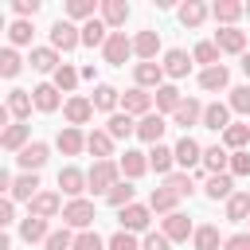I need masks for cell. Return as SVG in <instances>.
<instances>
[{
    "label": "cell",
    "instance_id": "obj_1",
    "mask_svg": "<svg viewBox=\"0 0 250 250\" xmlns=\"http://www.w3.org/2000/svg\"><path fill=\"white\" fill-rule=\"evenodd\" d=\"M117 172H121V164H113V160H94V168L86 172V180H90L94 191H105V195H109V188L117 184Z\"/></svg>",
    "mask_w": 250,
    "mask_h": 250
},
{
    "label": "cell",
    "instance_id": "obj_2",
    "mask_svg": "<svg viewBox=\"0 0 250 250\" xmlns=\"http://www.w3.org/2000/svg\"><path fill=\"white\" fill-rule=\"evenodd\" d=\"M98 215H94V203L90 199H70L66 207H62V223L66 227H78V230H90V223H94Z\"/></svg>",
    "mask_w": 250,
    "mask_h": 250
},
{
    "label": "cell",
    "instance_id": "obj_3",
    "mask_svg": "<svg viewBox=\"0 0 250 250\" xmlns=\"http://www.w3.org/2000/svg\"><path fill=\"white\" fill-rule=\"evenodd\" d=\"M78 43H82V27H74L70 20H59L51 27V47L55 51H74Z\"/></svg>",
    "mask_w": 250,
    "mask_h": 250
},
{
    "label": "cell",
    "instance_id": "obj_4",
    "mask_svg": "<svg viewBox=\"0 0 250 250\" xmlns=\"http://www.w3.org/2000/svg\"><path fill=\"white\" fill-rule=\"evenodd\" d=\"M105 62H113V66H125V59L133 55V39L125 35V31H109V39H105Z\"/></svg>",
    "mask_w": 250,
    "mask_h": 250
},
{
    "label": "cell",
    "instance_id": "obj_5",
    "mask_svg": "<svg viewBox=\"0 0 250 250\" xmlns=\"http://www.w3.org/2000/svg\"><path fill=\"white\" fill-rule=\"evenodd\" d=\"M176 164H180V168H195V164H203V148H199L195 137L184 133V137L176 141Z\"/></svg>",
    "mask_w": 250,
    "mask_h": 250
},
{
    "label": "cell",
    "instance_id": "obj_6",
    "mask_svg": "<svg viewBox=\"0 0 250 250\" xmlns=\"http://www.w3.org/2000/svg\"><path fill=\"white\" fill-rule=\"evenodd\" d=\"M47 156H51V148H47L43 141H31L27 148H20V156H16V160H20V168H23V172H39V168L47 164Z\"/></svg>",
    "mask_w": 250,
    "mask_h": 250
},
{
    "label": "cell",
    "instance_id": "obj_7",
    "mask_svg": "<svg viewBox=\"0 0 250 250\" xmlns=\"http://www.w3.org/2000/svg\"><path fill=\"white\" fill-rule=\"evenodd\" d=\"M152 102H156V98H152V94H145L141 86H133V90H125V94H121V105H125V113H129V117H133V113H141V117H148V109H152Z\"/></svg>",
    "mask_w": 250,
    "mask_h": 250
},
{
    "label": "cell",
    "instance_id": "obj_8",
    "mask_svg": "<svg viewBox=\"0 0 250 250\" xmlns=\"http://www.w3.org/2000/svg\"><path fill=\"white\" fill-rule=\"evenodd\" d=\"M62 113H66V121L78 129V125H86V121L94 117V102H90V98H66V102H62Z\"/></svg>",
    "mask_w": 250,
    "mask_h": 250
},
{
    "label": "cell",
    "instance_id": "obj_9",
    "mask_svg": "<svg viewBox=\"0 0 250 250\" xmlns=\"http://www.w3.org/2000/svg\"><path fill=\"white\" fill-rule=\"evenodd\" d=\"M59 188H62L70 199H82V191L90 188V180H86L78 168H70V164H66V168H59Z\"/></svg>",
    "mask_w": 250,
    "mask_h": 250
},
{
    "label": "cell",
    "instance_id": "obj_10",
    "mask_svg": "<svg viewBox=\"0 0 250 250\" xmlns=\"http://www.w3.org/2000/svg\"><path fill=\"white\" fill-rule=\"evenodd\" d=\"M160 66H164V74H168V78H184V74L191 70V55H188V51H180V47H172V51L164 55V62H160Z\"/></svg>",
    "mask_w": 250,
    "mask_h": 250
},
{
    "label": "cell",
    "instance_id": "obj_11",
    "mask_svg": "<svg viewBox=\"0 0 250 250\" xmlns=\"http://www.w3.org/2000/svg\"><path fill=\"white\" fill-rule=\"evenodd\" d=\"M203 125L215 129V133H227V125H230V105H223V102L203 105Z\"/></svg>",
    "mask_w": 250,
    "mask_h": 250
},
{
    "label": "cell",
    "instance_id": "obj_12",
    "mask_svg": "<svg viewBox=\"0 0 250 250\" xmlns=\"http://www.w3.org/2000/svg\"><path fill=\"white\" fill-rule=\"evenodd\" d=\"M164 129H168V125H164V117H160V113H148V117H141V121H137V137H141V141H148V145H160Z\"/></svg>",
    "mask_w": 250,
    "mask_h": 250
},
{
    "label": "cell",
    "instance_id": "obj_13",
    "mask_svg": "<svg viewBox=\"0 0 250 250\" xmlns=\"http://www.w3.org/2000/svg\"><path fill=\"white\" fill-rule=\"evenodd\" d=\"M148 211H152V207H141V203H129V207L121 211V230H129V234H137V230H145V227H148Z\"/></svg>",
    "mask_w": 250,
    "mask_h": 250
},
{
    "label": "cell",
    "instance_id": "obj_14",
    "mask_svg": "<svg viewBox=\"0 0 250 250\" xmlns=\"http://www.w3.org/2000/svg\"><path fill=\"white\" fill-rule=\"evenodd\" d=\"M160 234H168L172 242H188V234H195V230H191V219H188V215L172 211V215L164 219V230H160Z\"/></svg>",
    "mask_w": 250,
    "mask_h": 250
},
{
    "label": "cell",
    "instance_id": "obj_15",
    "mask_svg": "<svg viewBox=\"0 0 250 250\" xmlns=\"http://www.w3.org/2000/svg\"><path fill=\"white\" fill-rule=\"evenodd\" d=\"M215 47L238 55V51L246 47V31H238V27H219V31H215Z\"/></svg>",
    "mask_w": 250,
    "mask_h": 250
},
{
    "label": "cell",
    "instance_id": "obj_16",
    "mask_svg": "<svg viewBox=\"0 0 250 250\" xmlns=\"http://www.w3.org/2000/svg\"><path fill=\"white\" fill-rule=\"evenodd\" d=\"M35 70H43V74H55L62 62H59V51L55 47H31V59H27Z\"/></svg>",
    "mask_w": 250,
    "mask_h": 250
},
{
    "label": "cell",
    "instance_id": "obj_17",
    "mask_svg": "<svg viewBox=\"0 0 250 250\" xmlns=\"http://www.w3.org/2000/svg\"><path fill=\"white\" fill-rule=\"evenodd\" d=\"M59 94H62V90H59L55 82H43V86H35V90H31V98H35V109H43V113H55V109H59Z\"/></svg>",
    "mask_w": 250,
    "mask_h": 250
},
{
    "label": "cell",
    "instance_id": "obj_18",
    "mask_svg": "<svg viewBox=\"0 0 250 250\" xmlns=\"http://www.w3.org/2000/svg\"><path fill=\"white\" fill-rule=\"evenodd\" d=\"M27 133H31V129H27L23 121H16V125H8V129L0 133V145H4L8 152H20V148H27V145H31V141H27Z\"/></svg>",
    "mask_w": 250,
    "mask_h": 250
},
{
    "label": "cell",
    "instance_id": "obj_19",
    "mask_svg": "<svg viewBox=\"0 0 250 250\" xmlns=\"http://www.w3.org/2000/svg\"><path fill=\"white\" fill-rule=\"evenodd\" d=\"M117 164H121V176L137 180V176H145V172H148V152H133V148H125V156H121Z\"/></svg>",
    "mask_w": 250,
    "mask_h": 250
},
{
    "label": "cell",
    "instance_id": "obj_20",
    "mask_svg": "<svg viewBox=\"0 0 250 250\" xmlns=\"http://www.w3.org/2000/svg\"><path fill=\"white\" fill-rule=\"evenodd\" d=\"M129 20V4L125 0H102V23L105 27H121Z\"/></svg>",
    "mask_w": 250,
    "mask_h": 250
},
{
    "label": "cell",
    "instance_id": "obj_21",
    "mask_svg": "<svg viewBox=\"0 0 250 250\" xmlns=\"http://www.w3.org/2000/svg\"><path fill=\"white\" fill-rule=\"evenodd\" d=\"M156 51H160V35L156 31H141L133 39V55H141L145 62H156Z\"/></svg>",
    "mask_w": 250,
    "mask_h": 250
},
{
    "label": "cell",
    "instance_id": "obj_22",
    "mask_svg": "<svg viewBox=\"0 0 250 250\" xmlns=\"http://www.w3.org/2000/svg\"><path fill=\"white\" fill-rule=\"evenodd\" d=\"M133 74H137V86H141V90H145V86H156V90L164 86V66H160V62H137Z\"/></svg>",
    "mask_w": 250,
    "mask_h": 250
},
{
    "label": "cell",
    "instance_id": "obj_23",
    "mask_svg": "<svg viewBox=\"0 0 250 250\" xmlns=\"http://www.w3.org/2000/svg\"><path fill=\"white\" fill-rule=\"evenodd\" d=\"M20 238H23V242H47V238H51V230H47V219H35V215H27V219L20 223Z\"/></svg>",
    "mask_w": 250,
    "mask_h": 250
},
{
    "label": "cell",
    "instance_id": "obj_24",
    "mask_svg": "<svg viewBox=\"0 0 250 250\" xmlns=\"http://www.w3.org/2000/svg\"><path fill=\"white\" fill-rule=\"evenodd\" d=\"M211 16H215L223 27H234V20H238V16H246V4H234V0H219V4L211 8Z\"/></svg>",
    "mask_w": 250,
    "mask_h": 250
},
{
    "label": "cell",
    "instance_id": "obj_25",
    "mask_svg": "<svg viewBox=\"0 0 250 250\" xmlns=\"http://www.w3.org/2000/svg\"><path fill=\"white\" fill-rule=\"evenodd\" d=\"M31 105H35V98H31L27 90H12V94H8V105H4V109H8V113H12L16 121H23V117L31 113Z\"/></svg>",
    "mask_w": 250,
    "mask_h": 250
},
{
    "label": "cell",
    "instance_id": "obj_26",
    "mask_svg": "<svg viewBox=\"0 0 250 250\" xmlns=\"http://www.w3.org/2000/svg\"><path fill=\"white\" fill-rule=\"evenodd\" d=\"M172 121L188 129V125H195V121H203V105H199L195 98H184V102H180V109L172 113Z\"/></svg>",
    "mask_w": 250,
    "mask_h": 250
},
{
    "label": "cell",
    "instance_id": "obj_27",
    "mask_svg": "<svg viewBox=\"0 0 250 250\" xmlns=\"http://www.w3.org/2000/svg\"><path fill=\"white\" fill-rule=\"evenodd\" d=\"M55 145H59V148H62L66 156H78V152L86 148V137H82V133H78L74 125H66V129H62L59 137H55Z\"/></svg>",
    "mask_w": 250,
    "mask_h": 250
},
{
    "label": "cell",
    "instance_id": "obj_28",
    "mask_svg": "<svg viewBox=\"0 0 250 250\" xmlns=\"http://www.w3.org/2000/svg\"><path fill=\"white\" fill-rule=\"evenodd\" d=\"M86 148H90L98 160H109V156H113V137H109L105 129H94V133L86 137Z\"/></svg>",
    "mask_w": 250,
    "mask_h": 250
},
{
    "label": "cell",
    "instance_id": "obj_29",
    "mask_svg": "<svg viewBox=\"0 0 250 250\" xmlns=\"http://www.w3.org/2000/svg\"><path fill=\"white\" fill-rule=\"evenodd\" d=\"M172 164H176V148H168V145H152L148 148V168H156L164 176V172H172Z\"/></svg>",
    "mask_w": 250,
    "mask_h": 250
},
{
    "label": "cell",
    "instance_id": "obj_30",
    "mask_svg": "<svg viewBox=\"0 0 250 250\" xmlns=\"http://www.w3.org/2000/svg\"><path fill=\"white\" fill-rule=\"evenodd\" d=\"M105 133H109L113 141H125V137H133V133H137V121H133L129 113H113V117H109V125H105Z\"/></svg>",
    "mask_w": 250,
    "mask_h": 250
},
{
    "label": "cell",
    "instance_id": "obj_31",
    "mask_svg": "<svg viewBox=\"0 0 250 250\" xmlns=\"http://www.w3.org/2000/svg\"><path fill=\"white\" fill-rule=\"evenodd\" d=\"M35 188H39V176H35V172H23V176H16V184H12V199H27V203H31V199L39 195Z\"/></svg>",
    "mask_w": 250,
    "mask_h": 250
},
{
    "label": "cell",
    "instance_id": "obj_32",
    "mask_svg": "<svg viewBox=\"0 0 250 250\" xmlns=\"http://www.w3.org/2000/svg\"><path fill=\"white\" fill-rule=\"evenodd\" d=\"M31 215H35V219H51V215H59V195H55V191H39V195L31 199Z\"/></svg>",
    "mask_w": 250,
    "mask_h": 250
},
{
    "label": "cell",
    "instance_id": "obj_33",
    "mask_svg": "<svg viewBox=\"0 0 250 250\" xmlns=\"http://www.w3.org/2000/svg\"><path fill=\"white\" fill-rule=\"evenodd\" d=\"M227 219H230V223L250 219V191H234V195L227 199Z\"/></svg>",
    "mask_w": 250,
    "mask_h": 250
},
{
    "label": "cell",
    "instance_id": "obj_34",
    "mask_svg": "<svg viewBox=\"0 0 250 250\" xmlns=\"http://www.w3.org/2000/svg\"><path fill=\"white\" fill-rule=\"evenodd\" d=\"M227 82H230V70L227 66H207L199 74V86L203 90H227Z\"/></svg>",
    "mask_w": 250,
    "mask_h": 250
},
{
    "label": "cell",
    "instance_id": "obj_35",
    "mask_svg": "<svg viewBox=\"0 0 250 250\" xmlns=\"http://www.w3.org/2000/svg\"><path fill=\"white\" fill-rule=\"evenodd\" d=\"M203 168H207V172H215V176H223V168H230V156H227V148H219V145L203 148Z\"/></svg>",
    "mask_w": 250,
    "mask_h": 250
},
{
    "label": "cell",
    "instance_id": "obj_36",
    "mask_svg": "<svg viewBox=\"0 0 250 250\" xmlns=\"http://www.w3.org/2000/svg\"><path fill=\"white\" fill-rule=\"evenodd\" d=\"M207 20V4H199V0H188L184 8H180V23L184 27H199Z\"/></svg>",
    "mask_w": 250,
    "mask_h": 250
},
{
    "label": "cell",
    "instance_id": "obj_37",
    "mask_svg": "<svg viewBox=\"0 0 250 250\" xmlns=\"http://www.w3.org/2000/svg\"><path fill=\"white\" fill-rule=\"evenodd\" d=\"M105 31H109V27H105L102 20H90V23H82V43H86V47H105V39H109Z\"/></svg>",
    "mask_w": 250,
    "mask_h": 250
},
{
    "label": "cell",
    "instance_id": "obj_38",
    "mask_svg": "<svg viewBox=\"0 0 250 250\" xmlns=\"http://www.w3.org/2000/svg\"><path fill=\"white\" fill-rule=\"evenodd\" d=\"M180 102H184V98H180L176 86H160V90H156V113H176Z\"/></svg>",
    "mask_w": 250,
    "mask_h": 250
},
{
    "label": "cell",
    "instance_id": "obj_39",
    "mask_svg": "<svg viewBox=\"0 0 250 250\" xmlns=\"http://www.w3.org/2000/svg\"><path fill=\"white\" fill-rule=\"evenodd\" d=\"M176 199H180V195H176L172 188H156V191L148 195V207H152V211H164V215H172V211H176Z\"/></svg>",
    "mask_w": 250,
    "mask_h": 250
},
{
    "label": "cell",
    "instance_id": "obj_40",
    "mask_svg": "<svg viewBox=\"0 0 250 250\" xmlns=\"http://www.w3.org/2000/svg\"><path fill=\"white\" fill-rule=\"evenodd\" d=\"M191 242H195V250H219L223 246V238H219V227H199L195 234H191Z\"/></svg>",
    "mask_w": 250,
    "mask_h": 250
},
{
    "label": "cell",
    "instance_id": "obj_41",
    "mask_svg": "<svg viewBox=\"0 0 250 250\" xmlns=\"http://www.w3.org/2000/svg\"><path fill=\"white\" fill-rule=\"evenodd\" d=\"M230 188H234V184H230V176L223 172V176H211L203 191H207V199H230V195H234Z\"/></svg>",
    "mask_w": 250,
    "mask_h": 250
},
{
    "label": "cell",
    "instance_id": "obj_42",
    "mask_svg": "<svg viewBox=\"0 0 250 250\" xmlns=\"http://www.w3.org/2000/svg\"><path fill=\"white\" fill-rule=\"evenodd\" d=\"M105 199H109V207H117V211H125V207L133 203V184H125V180H117V184L109 188V195H105Z\"/></svg>",
    "mask_w": 250,
    "mask_h": 250
},
{
    "label": "cell",
    "instance_id": "obj_43",
    "mask_svg": "<svg viewBox=\"0 0 250 250\" xmlns=\"http://www.w3.org/2000/svg\"><path fill=\"white\" fill-rule=\"evenodd\" d=\"M20 66H23V59L16 55V47H4V51H0V74H4V78H16Z\"/></svg>",
    "mask_w": 250,
    "mask_h": 250
},
{
    "label": "cell",
    "instance_id": "obj_44",
    "mask_svg": "<svg viewBox=\"0 0 250 250\" xmlns=\"http://www.w3.org/2000/svg\"><path fill=\"white\" fill-rule=\"evenodd\" d=\"M78 78H82V74H78V70H74V66H70V62H62V66H59V70H55V86H59V90H62V94H70V90H74V86H78Z\"/></svg>",
    "mask_w": 250,
    "mask_h": 250
},
{
    "label": "cell",
    "instance_id": "obj_45",
    "mask_svg": "<svg viewBox=\"0 0 250 250\" xmlns=\"http://www.w3.org/2000/svg\"><path fill=\"white\" fill-rule=\"evenodd\" d=\"M223 141H227L234 152H242V148H246V141H250V125H227Z\"/></svg>",
    "mask_w": 250,
    "mask_h": 250
},
{
    "label": "cell",
    "instance_id": "obj_46",
    "mask_svg": "<svg viewBox=\"0 0 250 250\" xmlns=\"http://www.w3.org/2000/svg\"><path fill=\"white\" fill-rule=\"evenodd\" d=\"M90 102H94V109H113V105H117V102H121V94H117V90H113V86H98V90H94V98H90Z\"/></svg>",
    "mask_w": 250,
    "mask_h": 250
},
{
    "label": "cell",
    "instance_id": "obj_47",
    "mask_svg": "<svg viewBox=\"0 0 250 250\" xmlns=\"http://www.w3.org/2000/svg\"><path fill=\"white\" fill-rule=\"evenodd\" d=\"M164 188H172V191H176V195H180V199H184V195H191V191H195V184H191V176H188V172H172V176H168V180H164Z\"/></svg>",
    "mask_w": 250,
    "mask_h": 250
},
{
    "label": "cell",
    "instance_id": "obj_48",
    "mask_svg": "<svg viewBox=\"0 0 250 250\" xmlns=\"http://www.w3.org/2000/svg\"><path fill=\"white\" fill-rule=\"evenodd\" d=\"M66 16L90 23V20H94V0H70V4H66Z\"/></svg>",
    "mask_w": 250,
    "mask_h": 250
},
{
    "label": "cell",
    "instance_id": "obj_49",
    "mask_svg": "<svg viewBox=\"0 0 250 250\" xmlns=\"http://www.w3.org/2000/svg\"><path fill=\"white\" fill-rule=\"evenodd\" d=\"M8 39H12V47H23V43H31V23H27V20H16V23L8 27Z\"/></svg>",
    "mask_w": 250,
    "mask_h": 250
},
{
    "label": "cell",
    "instance_id": "obj_50",
    "mask_svg": "<svg viewBox=\"0 0 250 250\" xmlns=\"http://www.w3.org/2000/svg\"><path fill=\"white\" fill-rule=\"evenodd\" d=\"M43 246H47V250H74V234H70L66 227H62V230H51V238H47Z\"/></svg>",
    "mask_w": 250,
    "mask_h": 250
},
{
    "label": "cell",
    "instance_id": "obj_51",
    "mask_svg": "<svg viewBox=\"0 0 250 250\" xmlns=\"http://www.w3.org/2000/svg\"><path fill=\"white\" fill-rule=\"evenodd\" d=\"M191 59H195V62H207V66H219V47H215V43H199V47L191 51Z\"/></svg>",
    "mask_w": 250,
    "mask_h": 250
},
{
    "label": "cell",
    "instance_id": "obj_52",
    "mask_svg": "<svg viewBox=\"0 0 250 250\" xmlns=\"http://www.w3.org/2000/svg\"><path fill=\"white\" fill-rule=\"evenodd\" d=\"M230 109L250 113V86H234V90H230Z\"/></svg>",
    "mask_w": 250,
    "mask_h": 250
},
{
    "label": "cell",
    "instance_id": "obj_53",
    "mask_svg": "<svg viewBox=\"0 0 250 250\" xmlns=\"http://www.w3.org/2000/svg\"><path fill=\"white\" fill-rule=\"evenodd\" d=\"M74 250H105V242L98 238V230H82L74 238Z\"/></svg>",
    "mask_w": 250,
    "mask_h": 250
},
{
    "label": "cell",
    "instance_id": "obj_54",
    "mask_svg": "<svg viewBox=\"0 0 250 250\" xmlns=\"http://www.w3.org/2000/svg\"><path fill=\"white\" fill-rule=\"evenodd\" d=\"M230 176H250V152H230Z\"/></svg>",
    "mask_w": 250,
    "mask_h": 250
},
{
    "label": "cell",
    "instance_id": "obj_55",
    "mask_svg": "<svg viewBox=\"0 0 250 250\" xmlns=\"http://www.w3.org/2000/svg\"><path fill=\"white\" fill-rule=\"evenodd\" d=\"M109 250H141V246H137V238H133L129 230H117V234L109 238Z\"/></svg>",
    "mask_w": 250,
    "mask_h": 250
},
{
    "label": "cell",
    "instance_id": "obj_56",
    "mask_svg": "<svg viewBox=\"0 0 250 250\" xmlns=\"http://www.w3.org/2000/svg\"><path fill=\"white\" fill-rule=\"evenodd\" d=\"M141 250H172V238H168V234H148Z\"/></svg>",
    "mask_w": 250,
    "mask_h": 250
},
{
    "label": "cell",
    "instance_id": "obj_57",
    "mask_svg": "<svg viewBox=\"0 0 250 250\" xmlns=\"http://www.w3.org/2000/svg\"><path fill=\"white\" fill-rule=\"evenodd\" d=\"M8 223H16V207H12V195H4V199H0V227H8Z\"/></svg>",
    "mask_w": 250,
    "mask_h": 250
},
{
    "label": "cell",
    "instance_id": "obj_58",
    "mask_svg": "<svg viewBox=\"0 0 250 250\" xmlns=\"http://www.w3.org/2000/svg\"><path fill=\"white\" fill-rule=\"evenodd\" d=\"M223 250H250V230H246V234H234V238H227V242H223Z\"/></svg>",
    "mask_w": 250,
    "mask_h": 250
},
{
    "label": "cell",
    "instance_id": "obj_59",
    "mask_svg": "<svg viewBox=\"0 0 250 250\" xmlns=\"http://www.w3.org/2000/svg\"><path fill=\"white\" fill-rule=\"evenodd\" d=\"M12 8H16L20 16H35V12H39V0H16Z\"/></svg>",
    "mask_w": 250,
    "mask_h": 250
},
{
    "label": "cell",
    "instance_id": "obj_60",
    "mask_svg": "<svg viewBox=\"0 0 250 250\" xmlns=\"http://www.w3.org/2000/svg\"><path fill=\"white\" fill-rule=\"evenodd\" d=\"M242 74H246V78H250V51H246V55H242Z\"/></svg>",
    "mask_w": 250,
    "mask_h": 250
},
{
    "label": "cell",
    "instance_id": "obj_61",
    "mask_svg": "<svg viewBox=\"0 0 250 250\" xmlns=\"http://www.w3.org/2000/svg\"><path fill=\"white\" fill-rule=\"evenodd\" d=\"M246 16H250V4H246Z\"/></svg>",
    "mask_w": 250,
    "mask_h": 250
}]
</instances>
